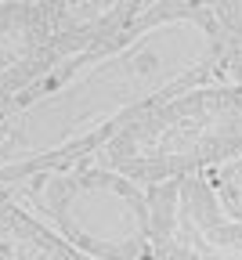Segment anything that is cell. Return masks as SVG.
<instances>
[{
  "label": "cell",
  "instance_id": "6",
  "mask_svg": "<svg viewBox=\"0 0 242 260\" xmlns=\"http://www.w3.org/2000/svg\"><path fill=\"white\" fill-rule=\"evenodd\" d=\"M62 58L119 40L152 0H33Z\"/></svg>",
  "mask_w": 242,
  "mask_h": 260
},
{
  "label": "cell",
  "instance_id": "5",
  "mask_svg": "<svg viewBox=\"0 0 242 260\" xmlns=\"http://www.w3.org/2000/svg\"><path fill=\"white\" fill-rule=\"evenodd\" d=\"M62 61L33 0H0V105L40 83Z\"/></svg>",
  "mask_w": 242,
  "mask_h": 260
},
{
  "label": "cell",
  "instance_id": "1",
  "mask_svg": "<svg viewBox=\"0 0 242 260\" xmlns=\"http://www.w3.org/2000/svg\"><path fill=\"white\" fill-rule=\"evenodd\" d=\"M210 0H156L119 40L62 58L0 105V188L37 170L90 159L123 123L217 76Z\"/></svg>",
  "mask_w": 242,
  "mask_h": 260
},
{
  "label": "cell",
  "instance_id": "7",
  "mask_svg": "<svg viewBox=\"0 0 242 260\" xmlns=\"http://www.w3.org/2000/svg\"><path fill=\"white\" fill-rule=\"evenodd\" d=\"M214 25H217V76L224 73L228 83L242 87V0H210Z\"/></svg>",
  "mask_w": 242,
  "mask_h": 260
},
{
  "label": "cell",
  "instance_id": "4",
  "mask_svg": "<svg viewBox=\"0 0 242 260\" xmlns=\"http://www.w3.org/2000/svg\"><path fill=\"white\" fill-rule=\"evenodd\" d=\"M148 260H242V220H231L206 174L148 184Z\"/></svg>",
  "mask_w": 242,
  "mask_h": 260
},
{
  "label": "cell",
  "instance_id": "2",
  "mask_svg": "<svg viewBox=\"0 0 242 260\" xmlns=\"http://www.w3.org/2000/svg\"><path fill=\"white\" fill-rule=\"evenodd\" d=\"M242 152V87L195 83L137 112L94 152L134 184L206 174Z\"/></svg>",
  "mask_w": 242,
  "mask_h": 260
},
{
  "label": "cell",
  "instance_id": "8",
  "mask_svg": "<svg viewBox=\"0 0 242 260\" xmlns=\"http://www.w3.org/2000/svg\"><path fill=\"white\" fill-rule=\"evenodd\" d=\"M217 195L221 210L231 217V220H242V152L231 155L228 162L214 167V177H206Z\"/></svg>",
  "mask_w": 242,
  "mask_h": 260
},
{
  "label": "cell",
  "instance_id": "3",
  "mask_svg": "<svg viewBox=\"0 0 242 260\" xmlns=\"http://www.w3.org/2000/svg\"><path fill=\"white\" fill-rule=\"evenodd\" d=\"M0 191L94 260H148V203L141 184L94 155L37 170Z\"/></svg>",
  "mask_w": 242,
  "mask_h": 260
}]
</instances>
